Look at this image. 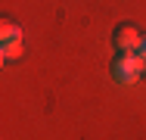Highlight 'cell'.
<instances>
[{"label":"cell","instance_id":"obj_6","mask_svg":"<svg viewBox=\"0 0 146 140\" xmlns=\"http://www.w3.org/2000/svg\"><path fill=\"white\" fill-rule=\"evenodd\" d=\"M140 62H143V75H146V56H143V59H140Z\"/></svg>","mask_w":146,"mask_h":140},{"label":"cell","instance_id":"obj_5","mask_svg":"<svg viewBox=\"0 0 146 140\" xmlns=\"http://www.w3.org/2000/svg\"><path fill=\"white\" fill-rule=\"evenodd\" d=\"M137 56H140V59L146 56V34H140V44H137Z\"/></svg>","mask_w":146,"mask_h":140},{"label":"cell","instance_id":"obj_1","mask_svg":"<svg viewBox=\"0 0 146 140\" xmlns=\"http://www.w3.org/2000/svg\"><path fill=\"white\" fill-rule=\"evenodd\" d=\"M109 75L115 84H134L143 75V62L137 53H115L112 65H109Z\"/></svg>","mask_w":146,"mask_h":140},{"label":"cell","instance_id":"obj_3","mask_svg":"<svg viewBox=\"0 0 146 140\" xmlns=\"http://www.w3.org/2000/svg\"><path fill=\"white\" fill-rule=\"evenodd\" d=\"M3 41H22V28L16 25L13 19H3L0 22V44Z\"/></svg>","mask_w":146,"mask_h":140},{"label":"cell","instance_id":"obj_2","mask_svg":"<svg viewBox=\"0 0 146 140\" xmlns=\"http://www.w3.org/2000/svg\"><path fill=\"white\" fill-rule=\"evenodd\" d=\"M137 44H140V31L131 25V22H121L112 31V47L115 53H137Z\"/></svg>","mask_w":146,"mask_h":140},{"label":"cell","instance_id":"obj_4","mask_svg":"<svg viewBox=\"0 0 146 140\" xmlns=\"http://www.w3.org/2000/svg\"><path fill=\"white\" fill-rule=\"evenodd\" d=\"M22 50H25L22 41H3V44H0V56H3V59H19Z\"/></svg>","mask_w":146,"mask_h":140}]
</instances>
